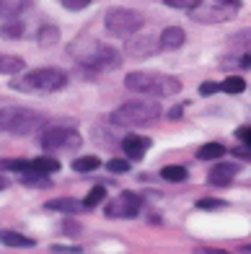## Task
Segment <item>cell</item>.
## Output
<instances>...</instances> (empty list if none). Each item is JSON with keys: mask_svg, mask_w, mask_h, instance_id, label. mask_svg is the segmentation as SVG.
I'll return each instance as SVG.
<instances>
[{"mask_svg": "<svg viewBox=\"0 0 251 254\" xmlns=\"http://www.w3.org/2000/svg\"><path fill=\"white\" fill-rule=\"evenodd\" d=\"M106 200V190L104 187H94L88 194H86V200H83V207H96Z\"/></svg>", "mask_w": 251, "mask_h": 254, "instance_id": "obj_24", "label": "cell"}, {"mask_svg": "<svg viewBox=\"0 0 251 254\" xmlns=\"http://www.w3.org/2000/svg\"><path fill=\"white\" fill-rule=\"evenodd\" d=\"M158 42H161V47H166V50H176L187 42V34H184L181 26H166Z\"/></svg>", "mask_w": 251, "mask_h": 254, "instance_id": "obj_13", "label": "cell"}, {"mask_svg": "<svg viewBox=\"0 0 251 254\" xmlns=\"http://www.w3.org/2000/svg\"><path fill=\"white\" fill-rule=\"evenodd\" d=\"M163 3L171 8H179V10H195L202 0H163Z\"/></svg>", "mask_w": 251, "mask_h": 254, "instance_id": "obj_27", "label": "cell"}, {"mask_svg": "<svg viewBox=\"0 0 251 254\" xmlns=\"http://www.w3.org/2000/svg\"><path fill=\"white\" fill-rule=\"evenodd\" d=\"M5 187H8V179H5V177H0V190H5Z\"/></svg>", "mask_w": 251, "mask_h": 254, "instance_id": "obj_37", "label": "cell"}, {"mask_svg": "<svg viewBox=\"0 0 251 254\" xmlns=\"http://www.w3.org/2000/svg\"><path fill=\"white\" fill-rule=\"evenodd\" d=\"M236 174H238V166H233V164H218L207 174V182L215 184V187H225L228 182L236 179Z\"/></svg>", "mask_w": 251, "mask_h": 254, "instance_id": "obj_12", "label": "cell"}, {"mask_svg": "<svg viewBox=\"0 0 251 254\" xmlns=\"http://www.w3.org/2000/svg\"><path fill=\"white\" fill-rule=\"evenodd\" d=\"M37 39H39L42 47H50V44L57 39V29H54V26H42L39 34H37Z\"/></svg>", "mask_w": 251, "mask_h": 254, "instance_id": "obj_26", "label": "cell"}, {"mask_svg": "<svg viewBox=\"0 0 251 254\" xmlns=\"http://www.w3.org/2000/svg\"><path fill=\"white\" fill-rule=\"evenodd\" d=\"M70 55L75 57L81 65L86 67H94V70H114L119 67L122 63V55L111 47H104L101 42L91 39V37H83L70 44Z\"/></svg>", "mask_w": 251, "mask_h": 254, "instance_id": "obj_1", "label": "cell"}, {"mask_svg": "<svg viewBox=\"0 0 251 254\" xmlns=\"http://www.w3.org/2000/svg\"><path fill=\"white\" fill-rule=\"evenodd\" d=\"M197 254H228V252H220V249H200Z\"/></svg>", "mask_w": 251, "mask_h": 254, "instance_id": "obj_36", "label": "cell"}, {"mask_svg": "<svg viewBox=\"0 0 251 254\" xmlns=\"http://www.w3.org/2000/svg\"><path fill=\"white\" fill-rule=\"evenodd\" d=\"M39 143L44 148H50V151H57V148H78L83 140L73 127H50V130L42 132Z\"/></svg>", "mask_w": 251, "mask_h": 254, "instance_id": "obj_8", "label": "cell"}, {"mask_svg": "<svg viewBox=\"0 0 251 254\" xmlns=\"http://www.w3.org/2000/svg\"><path fill=\"white\" fill-rule=\"evenodd\" d=\"M124 88L135 91V94H145V96H174L181 91V80L166 73H130L124 78Z\"/></svg>", "mask_w": 251, "mask_h": 254, "instance_id": "obj_2", "label": "cell"}, {"mask_svg": "<svg viewBox=\"0 0 251 254\" xmlns=\"http://www.w3.org/2000/svg\"><path fill=\"white\" fill-rule=\"evenodd\" d=\"M101 166V158L99 156H81L73 161V169L78 171V174H91V171H96Z\"/></svg>", "mask_w": 251, "mask_h": 254, "instance_id": "obj_20", "label": "cell"}, {"mask_svg": "<svg viewBox=\"0 0 251 254\" xmlns=\"http://www.w3.org/2000/svg\"><path fill=\"white\" fill-rule=\"evenodd\" d=\"M241 65H244V70H251V55L241 57Z\"/></svg>", "mask_w": 251, "mask_h": 254, "instance_id": "obj_35", "label": "cell"}, {"mask_svg": "<svg viewBox=\"0 0 251 254\" xmlns=\"http://www.w3.org/2000/svg\"><path fill=\"white\" fill-rule=\"evenodd\" d=\"M106 169L111 171V174H124V171H130V164L124 158H111L106 164Z\"/></svg>", "mask_w": 251, "mask_h": 254, "instance_id": "obj_28", "label": "cell"}, {"mask_svg": "<svg viewBox=\"0 0 251 254\" xmlns=\"http://www.w3.org/2000/svg\"><path fill=\"white\" fill-rule=\"evenodd\" d=\"M24 60L21 57H16V55H0V73L3 75H16V73H21L24 70Z\"/></svg>", "mask_w": 251, "mask_h": 254, "instance_id": "obj_16", "label": "cell"}, {"mask_svg": "<svg viewBox=\"0 0 251 254\" xmlns=\"http://www.w3.org/2000/svg\"><path fill=\"white\" fill-rule=\"evenodd\" d=\"M225 205H228L225 200H212V197H207V200H200V202H197L200 210H223Z\"/></svg>", "mask_w": 251, "mask_h": 254, "instance_id": "obj_29", "label": "cell"}, {"mask_svg": "<svg viewBox=\"0 0 251 254\" xmlns=\"http://www.w3.org/2000/svg\"><path fill=\"white\" fill-rule=\"evenodd\" d=\"M238 5L241 0H202L195 10H189V16L200 24H223L238 13Z\"/></svg>", "mask_w": 251, "mask_h": 254, "instance_id": "obj_7", "label": "cell"}, {"mask_svg": "<svg viewBox=\"0 0 251 254\" xmlns=\"http://www.w3.org/2000/svg\"><path fill=\"white\" fill-rule=\"evenodd\" d=\"M233 156L244 158V161H251V148H233Z\"/></svg>", "mask_w": 251, "mask_h": 254, "instance_id": "obj_34", "label": "cell"}, {"mask_svg": "<svg viewBox=\"0 0 251 254\" xmlns=\"http://www.w3.org/2000/svg\"><path fill=\"white\" fill-rule=\"evenodd\" d=\"M106 31L117 39H130L145 26V16L132 8H111L106 13Z\"/></svg>", "mask_w": 251, "mask_h": 254, "instance_id": "obj_4", "label": "cell"}, {"mask_svg": "<svg viewBox=\"0 0 251 254\" xmlns=\"http://www.w3.org/2000/svg\"><path fill=\"white\" fill-rule=\"evenodd\" d=\"M67 83V75L57 67H39V70H29L24 75L13 78V86L21 94H52V91H60Z\"/></svg>", "mask_w": 251, "mask_h": 254, "instance_id": "obj_3", "label": "cell"}, {"mask_svg": "<svg viewBox=\"0 0 251 254\" xmlns=\"http://www.w3.org/2000/svg\"><path fill=\"white\" fill-rule=\"evenodd\" d=\"M161 177L166 182H184L189 177V171H187V166H163L161 169Z\"/></svg>", "mask_w": 251, "mask_h": 254, "instance_id": "obj_23", "label": "cell"}, {"mask_svg": "<svg viewBox=\"0 0 251 254\" xmlns=\"http://www.w3.org/2000/svg\"><path fill=\"white\" fill-rule=\"evenodd\" d=\"M244 252H251V247H244Z\"/></svg>", "mask_w": 251, "mask_h": 254, "instance_id": "obj_38", "label": "cell"}, {"mask_svg": "<svg viewBox=\"0 0 251 254\" xmlns=\"http://www.w3.org/2000/svg\"><path fill=\"white\" fill-rule=\"evenodd\" d=\"M0 244H5V247H34V239L18 234V231H0Z\"/></svg>", "mask_w": 251, "mask_h": 254, "instance_id": "obj_15", "label": "cell"}, {"mask_svg": "<svg viewBox=\"0 0 251 254\" xmlns=\"http://www.w3.org/2000/svg\"><path fill=\"white\" fill-rule=\"evenodd\" d=\"M42 114L39 112H31L24 107H8V109H0V130L10 132V135H29L31 130H37L42 125Z\"/></svg>", "mask_w": 251, "mask_h": 254, "instance_id": "obj_6", "label": "cell"}, {"mask_svg": "<svg viewBox=\"0 0 251 254\" xmlns=\"http://www.w3.org/2000/svg\"><path fill=\"white\" fill-rule=\"evenodd\" d=\"M0 34H3L5 39H21L26 34V26L24 21H16V18H8L3 26H0Z\"/></svg>", "mask_w": 251, "mask_h": 254, "instance_id": "obj_19", "label": "cell"}, {"mask_svg": "<svg viewBox=\"0 0 251 254\" xmlns=\"http://www.w3.org/2000/svg\"><path fill=\"white\" fill-rule=\"evenodd\" d=\"M29 8V0H0V18H13Z\"/></svg>", "mask_w": 251, "mask_h": 254, "instance_id": "obj_17", "label": "cell"}, {"mask_svg": "<svg viewBox=\"0 0 251 254\" xmlns=\"http://www.w3.org/2000/svg\"><path fill=\"white\" fill-rule=\"evenodd\" d=\"M31 171L50 177V174H54V171H60V161L52 158V156H39V158L31 161Z\"/></svg>", "mask_w": 251, "mask_h": 254, "instance_id": "obj_14", "label": "cell"}, {"mask_svg": "<svg viewBox=\"0 0 251 254\" xmlns=\"http://www.w3.org/2000/svg\"><path fill=\"white\" fill-rule=\"evenodd\" d=\"M215 91H220V86L212 83V80H204V83L200 86V94H202V96H212Z\"/></svg>", "mask_w": 251, "mask_h": 254, "instance_id": "obj_31", "label": "cell"}, {"mask_svg": "<svg viewBox=\"0 0 251 254\" xmlns=\"http://www.w3.org/2000/svg\"><path fill=\"white\" fill-rule=\"evenodd\" d=\"M158 117H161V107L155 101H127L111 114V122L122 127H135V125L153 122Z\"/></svg>", "mask_w": 251, "mask_h": 254, "instance_id": "obj_5", "label": "cell"}, {"mask_svg": "<svg viewBox=\"0 0 251 254\" xmlns=\"http://www.w3.org/2000/svg\"><path fill=\"white\" fill-rule=\"evenodd\" d=\"M122 148H124V153H127L130 161H140V158L145 156V151L151 148V137L127 135V137H124V143H122Z\"/></svg>", "mask_w": 251, "mask_h": 254, "instance_id": "obj_11", "label": "cell"}, {"mask_svg": "<svg viewBox=\"0 0 251 254\" xmlns=\"http://www.w3.org/2000/svg\"><path fill=\"white\" fill-rule=\"evenodd\" d=\"M124 52H127L130 57H138V60H143V57H151V55L158 52V42L151 37V34H145V37L130 39L127 47H124Z\"/></svg>", "mask_w": 251, "mask_h": 254, "instance_id": "obj_10", "label": "cell"}, {"mask_svg": "<svg viewBox=\"0 0 251 254\" xmlns=\"http://www.w3.org/2000/svg\"><path fill=\"white\" fill-rule=\"evenodd\" d=\"M60 3L67 8V10H83L91 5V0H60Z\"/></svg>", "mask_w": 251, "mask_h": 254, "instance_id": "obj_30", "label": "cell"}, {"mask_svg": "<svg viewBox=\"0 0 251 254\" xmlns=\"http://www.w3.org/2000/svg\"><path fill=\"white\" fill-rule=\"evenodd\" d=\"M236 135H238V140H244L246 145H251V125L238 127V130H236Z\"/></svg>", "mask_w": 251, "mask_h": 254, "instance_id": "obj_32", "label": "cell"}, {"mask_svg": "<svg viewBox=\"0 0 251 254\" xmlns=\"http://www.w3.org/2000/svg\"><path fill=\"white\" fill-rule=\"evenodd\" d=\"M44 207H47V210H60V213H78V210H83V202L62 197V200H50Z\"/></svg>", "mask_w": 251, "mask_h": 254, "instance_id": "obj_18", "label": "cell"}, {"mask_svg": "<svg viewBox=\"0 0 251 254\" xmlns=\"http://www.w3.org/2000/svg\"><path fill=\"white\" fill-rule=\"evenodd\" d=\"M21 182L31 184V187H50V177L37 174V171H29V174H24V177H21Z\"/></svg>", "mask_w": 251, "mask_h": 254, "instance_id": "obj_25", "label": "cell"}, {"mask_svg": "<svg viewBox=\"0 0 251 254\" xmlns=\"http://www.w3.org/2000/svg\"><path fill=\"white\" fill-rule=\"evenodd\" d=\"M143 207V200L132 192H122L119 197H114L106 207V215L111 218H135Z\"/></svg>", "mask_w": 251, "mask_h": 254, "instance_id": "obj_9", "label": "cell"}, {"mask_svg": "<svg viewBox=\"0 0 251 254\" xmlns=\"http://www.w3.org/2000/svg\"><path fill=\"white\" fill-rule=\"evenodd\" d=\"M244 88H246V80L241 75H228L220 83V91H225V94H241Z\"/></svg>", "mask_w": 251, "mask_h": 254, "instance_id": "obj_22", "label": "cell"}, {"mask_svg": "<svg viewBox=\"0 0 251 254\" xmlns=\"http://www.w3.org/2000/svg\"><path fill=\"white\" fill-rule=\"evenodd\" d=\"M223 153H225V148L220 143H207L197 151V158L200 161H215V158H223Z\"/></svg>", "mask_w": 251, "mask_h": 254, "instance_id": "obj_21", "label": "cell"}, {"mask_svg": "<svg viewBox=\"0 0 251 254\" xmlns=\"http://www.w3.org/2000/svg\"><path fill=\"white\" fill-rule=\"evenodd\" d=\"M52 252L54 254H81V249H78V247H62V244H54Z\"/></svg>", "mask_w": 251, "mask_h": 254, "instance_id": "obj_33", "label": "cell"}]
</instances>
